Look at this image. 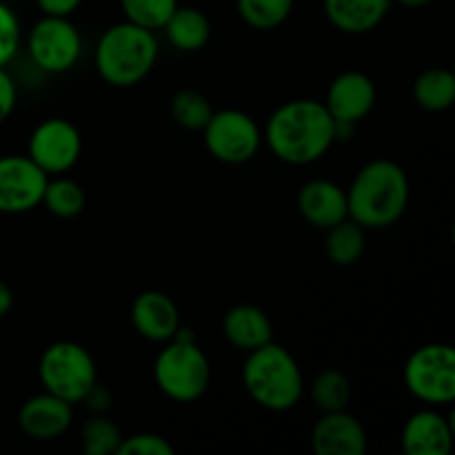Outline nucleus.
I'll list each match as a JSON object with an SVG mask.
<instances>
[{"mask_svg":"<svg viewBox=\"0 0 455 455\" xmlns=\"http://www.w3.org/2000/svg\"><path fill=\"white\" fill-rule=\"evenodd\" d=\"M293 4L296 0H235L238 16L258 31L278 29L291 16Z\"/></svg>","mask_w":455,"mask_h":455,"instance_id":"nucleus-25","label":"nucleus"},{"mask_svg":"<svg viewBox=\"0 0 455 455\" xmlns=\"http://www.w3.org/2000/svg\"><path fill=\"white\" fill-rule=\"evenodd\" d=\"M38 378L47 394L58 395L69 404H78L96 385L98 369L92 354L83 345L60 340L49 345L40 355Z\"/></svg>","mask_w":455,"mask_h":455,"instance_id":"nucleus-6","label":"nucleus"},{"mask_svg":"<svg viewBox=\"0 0 455 455\" xmlns=\"http://www.w3.org/2000/svg\"><path fill=\"white\" fill-rule=\"evenodd\" d=\"M376 84L363 71H345L329 84L324 107L331 118L342 124H358L376 107Z\"/></svg>","mask_w":455,"mask_h":455,"instance_id":"nucleus-12","label":"nucleus"},{"mask_svg":"<svg viewBox=\"0 0 455 455\" xmlns=\"http://www.w3.org/2000/svg\"><path fill=\"white\" fill-rule=\"evenodd\" d=\"M404 385L413 398L429 407H447L455 400V349L444 342L422 345L409 355Z\"/></svg>","mask_w":455,"mask_h":455,"instance_id":"nucleus-7","label":"nucleus"},{"mask_svg":"<svg viewBox=\"0 0 455 455\" xmlns=\"http://www.w3.org/2000/svg\"><path fill=\"white\" fill-rule=\"evenodd\" d=\"M298 209L311 227L324 231L349 218L347 191L338 182L324 180V178H314L302 185L298 194Z\"/></svg>","mask_w":455,"mask_h":455,"instance_id":"nucleus-16","label":"nucleus"},{"mask_svg":"<svg viewBox=\"0 0 455 455\" xmlns=\"http://www.w3.org/2000/svg\"><path fill=\"white\" fill-rule=\"evenodd\" d=\"M407 172L394 160H371L355 173L347 207L349 218L364 229H387L404 216L409 207Z\"/></svg>","mask_w":455,"mask_h":455,"instance_id":"nucleus-2","label":"nucleus"},{"mask_svg":"<svg viewBox=\"0 0 455 455\" xmlns=\"http://www.w3.org/2000/svg\"><path fill=\"white\" fill-rule=\"evenodd\" d=\"M132 324L145 340L167 342L180 329V311L167 293L149 289L133 300Z\"/></svg>","mask_w":455,"mask_h":455,"instance_id":"nucleus-15","label":"nucleus"},{"mask_svg":"<svg viewBox=\"0 0 455 455\" xmlns=\"http://www.w3.org/2000/svg\"><path fill=\"white\" fill-rule=\"evenodd\" d=\"M40 12L44 16H67L69 18L76 9L83 4V0H36Z\"/></svg>","mask_w":455,"mask_h":455,"instance_id":"nucleus-33","label":"nucleus"},{"mask_svg":"<svg viewBox=\"0 0 455 455\" xmlns=\"http://www.w3.org/2000/svg\"><path fill=\"white\" fill-rule=\"evenodd\" d=\"M49 176L29 156H0V213H27L40 207Z\"/></svg>","mask_w":455,"mask_h":455,"instance_id":"nucleus-11","label":"nucleus"},{"mask_svg":"<svg viewBox=\"0 0 455 455\" xmlns=\"http://www.w3.org/2000/svg\"><path fill=\"white\" fill-rule=\"evenodd\" d=\"M163 31L178 52L194 53L207 47L209 38H212V22H209L207 13H203L200 9L178 4L172 18L164 22Z\"/></svg>","mask_w":455,"mask_h":455,"instance_id":"nucleus-20","label":"nucleus"},{"mask_svg":"<svg viewBox=\"0 0 455 455\" xmlns=\"http://www.w3.org/2000/svg\"><path fill=\"white\" fill-rule=\"evenodd\" d=\"M20 20L9 4L0 0V67H7L20 49Z\"/></svg>","mask_w":455,"mask_h":455,"instance_id":"nucleus-29","label":"nucleus"},{"mask_svg":"<svg viewBox=\"0 0 455 455\" xmlns=\"http://www.w3.org/2000/svg\"><path fill=\"white\" fill-rule=\"evenodd\" d=\"M176 449L158 434H133L123 438L116 455H173Z\"/></svg>","mask_w":455,"mask_h":455,"instance_id":"nucleus-30","label":"nucleus"},{"mask_svg":"<svg viewBox=\"0 0 455 455\" xmlns=\"http://www.w3.org/2000/svg\"><path fill=\"white\" fill-rule=\"evenodd\" d=\"M12 307H13L12 289H9L7 283H3V280H0V318H4V315L9 314V311H12Z\"/></svg>","mask_w":455,"mask_h":455,"instance_id":"nucleus-34","label":"nucleus"},{"mask_svg":"<svg viewBox=\"0 0 455 455\" xmlns=\"http://www.w3.org/2000/svg\"><path fill=\"white\" fill-rule=\"evenodd\" d=\"M413 100L418 107L431 114H440L453 107L455 102V76L453 71L434 67L422 71L413 83Z\"/></svg>","mask_w":455,"mask_h":455,"instance_id":"nucleus-21","label":"nucleus"},{"mask_svg":"<svg viewBox=\"0 0 455 455\" xmlns=\"http://www.w3.org/2000/svg\"><path fill=\"white\" fill-rule=\"evenodd\" d=\"M156 31L133 22H116L96 44V69L107 84L129 89L140 84L158 62Z\"/></svg>","mask_w":455,"mask_h":455,"instance_id":"nucleus-3","label":"nucleus"},{"mask_svg":"<svg viewBox=\"0 0 455 455\" xmlns=\"http://www.w3.org/2000/svg\"><path fill=\"white\" fill-rule=\"evenodd\" d=\"M453 447V427L435 409H420L403 427V449L409 455H449Z\"/></svg>","mask_w":455,"mask_h":455,"instance_id":"nucleus-17","label":"nucleus"},{"mask_svg":"<svg viewBox=\"0 0 455 455\" xmlns=\"http://www.w3.org/2000/svg\"><path fill=\"white\" fill-rule=\"evenodd\" d=\"M364 227L358 222L345 218L338 225L329 227L327 238H324V253L329 260L338 267H351L363 258L364 247H367V235Z\"/></svg>","mask_w":455,"mask_h":455,"instance_id":"nucleus-22","label":"nucleus"},{"mask_svg":"<svg viewBox=\"0 0 455 455\" xmlns=\"http://www.w3.org/2000/svg\"><path fill=\"white\" fill-rule=\"evenodd\" d=\"M391 3L403 4V7H411V9H416V7H425V4H429L431 0H391Z\"/></svg>","mask_w":455,"mask_h":455,"instance_id":"nucleus-35","label":"nucleus"},{"mask_svg":"<svg viewBox=\"0 0 455 455\" xmlns=\"http://www.w3.org/2000/svg\"><path fill=\"white\" fill-rule=\"evenodd\" d=\"M74 422V404L53 394H38L27 400L18 411V425L31 440L47 443L60 438Z\"/></svg>","mask_w":455,"mask_h":455,"instance_id":"nucleus-14","label":"nucleus"},{"mask_svg":"<svg viewBox=\"0 0 455 455\" xmlns=\"http://www.w3.org/2000/svg\"><path fill=\"white\" fill-rule=\"evenodd\" d=\"M83 403L92 409L93 413H105L111 407V394L105 385L96 380V385L87 391V395L83 398Z\"/></svg>","mask_w":455,"mask_h":455,"instance_id":"nucleus-32","label":"nucleus"},{"mask_svg":"<svg viewBox=\"0 0 455 455\" xmlns=\"http://www.w3.org/2000/svg\"><path fill=\"white\" fill-rule=\"evenodd\" d=\"M18 102V89L13 78L4 67H0V124L13 114Z\"/></svg>","mask_w":455,"mask_h":455,"instance_id":"nucleus-31","label":"nucleus"},{"mask_svg":"<svg viewBox=\"0 0 455 455\" xmlns=\"http://www.w3.org/2000/svg\"><path fill=\"white\" fill-rule=\"evenodd\" d=\"M367 447V429L347 409L323 413L311 431V449L318 455H363Z\"/></svg>","mask_w":455,"mask_h":455,"instance_id":"nucleus-13","label":"nucleus"},{"mask_svg":"<svg viewBox=\"0 0 455 455\" xmlns=\"http://www.w3.org/2000/svg\"><path fill=\"white\" fill-rule=\"evenodd\" d=\"M120 7H123L124 20L158 31L176 12L178 0H120Z\"/></svg>","mask_w":455,"mask_h":455,"instance_id":"nucleus-28","label":"nucleus"},{"mask_svg":"<svg viewBox=\"0 0 455 455\" xmlns=\"http://www.w3.org/2000/svg\"><path fill=\"white\" fill-rule=\"evenodd\" d=\"M47 207L49 213H53L56 218H62V220H69V218L80 216L84 212V204H87V196H84V189L71 178L53 176L47 180V187H44L43 203Z\"/></svg>","mask_w":455,"mask_h":455,"instance_id":"nucleus-23","label":"nucleus"},{"mask_svg":"<svg viewBox=\"0 0 455 455\" xmlns=\"http://www.w3.org/2000/svg\"><path fill=\"white\" fill-rule=\"evenodd\" d=\"M154 378L158 389L176 403H196L212 382V363L200 349L191 329L180 327L156 355Z\"/></svg>","mask_w":455,"mask_h":455,"instance_id":"nucleus-5","label":"nucleus"},{"mask_svg":"<svg viewBox=\"0 0 455 455\" xmlns=\"http://www.w3.org/2000/svg\"><path fill=\"white\" fill-rule=\"evenodd\" d=\"M123 438L120 427L105 413H93L80 429V444L87 455H116Z\"/></svg>","mask_w":455,"mask_h":455,"instance_id":"nucleus-26","label":"nucleus"},{"mask_svg":"<svg viewBox=\"0 0 455 455\" xmlns=\"http://www.w3.org/2000/svg\"><path fill=\"white\" fill-rule=\"evenodd\" d=\"M83 154V136L78 127L67 118L43 120L29 136V156L47 176L69 172Z\"/></svg>","mask_w":455,"mask_h":455,"instance_id":"nucleus-10","label":"nucleus"},{"mask_svg":"<svg viewBox=\"0 0 455 455\" xmlns=\"http://www.w3.org/2000/svg\"><path fill=\"white\" fill-rule=\"evenodd\" d=\"M27 49L38 69L65 74L83 53V36L67 16H43L31 27Z\"/></svg>","mask_w":455,"mask_h":455,"instance_id":"nucleus-9","label":"nucleus"},{"mask_svg":"<svg viewBox=\"0 0 455 455\" xmlns=\"http://www.w3.org/2000/svg\"><path fill=\"white\" fill-rule=\"evenodd\" d=\"M271 154L287 164L318 163L336 142V120L324 102L298 98L280 105L262 132Z\"/></svg>","mask_w":455,"mask_h":455,"instance_id":"nucleus-1","label":"nucleus"},{"mask_svg":"<svg viewBox=\"0 0 455 455\" xmlns=\"http://www.w3.org/2000/svg\"><path fill=\"white\" fill-rule=\"evenodd\" d=\"M391 0H323V12L338 31L363 36L387 18Z\"/></svg>","mask_w":455,"mask_h":455,"instance_id":"nucleus-18","label":"nucleus"},{"mask_svg":"<svg viewBox=\"0 0 455 455\" xmlns=\"http://www.w3.org/2000/svg\"><path fill=\"white\" fill-rule=\"evenodd\" d=\"M222 336L231 347L249 354L274 340V327L269 315L260 307L235 305L222 318Z\"/></svg>","mask_w":455,"mask_h":455,"instance_id":"nucleus-19","label":"nucleus"},{"mask_svg":"<svg viewBox=\"0 0 455 455\" xmlns=\"http://www.w3.org/2000/svg\"><path fill=\"white\" fill-rule=\"evenodd\" d=\"M209 154L225 164H244L260 151L262 132L256 120L240 109L213 111L203 129Z\"/></svg>","mask_w":455,"mask_h":455,"instance_id":"nucleus-8","label":"nucleus"},{"mask_svg":"<svg viewBox=\"0 0 455 455\" xmlns=\"http://www.w3.org/2000/svg\"><path fill=\"white\" fill-rule=\"evenodd\" d=\"M243 385L258 407L274 413L293 409L305 394L300 364L289 349L274 340L249 351L243 367Z\"/></svg>","mask_w":455,"mask_h":455,"instance_id":"nucleus-4","label":"nucleus"},{"mask_svg":"<svg viewBox=\"0 0 455 455\" xmlns=\"http://www.w3.org/2000/svg\"><path fill=\"white\" fill-rule=\"evenodd\" d=\"M311 400L323 413L345 411L351 403V380L338 369H324L311 382Z\"/></svg>","mask_w":455,"mask_h":455,"instance_id":"nucleus-24","label":"nucleus"},{"mask_svg":"<svg viewBox=\"0 0 455 455\" xmlns=\"http://www.w3.org/2000/svg\"><path fill=\"white\" fill-rule=\"evenodd\" d=\"M169 111H172V118L182 129L203 132L204 124L209 123L216 109H213L204 93L196 92V89H180V92L173 93L172 102H169Z\"/></svg>","mask_w":455,"mask_h":455,"instance_id":"nucleus-27","label":"nucleus"}]
</instances>
